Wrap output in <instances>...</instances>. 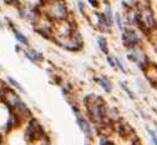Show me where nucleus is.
Wrapping results in <instances>:
<instances>
[{"mask_svg": "<svg viewBox=\"0 0 157 145\" xmlns=\"http://www.w3.org/2000/svg\"><path fill=\"white\" fill-rule=\"evenodd\" d=\"M85 104H86L87 113H89L90 118L95 123H102L105 113H106L104 101L100 98H96L95 95H90L85 99Z\"/></svg>", "mask_w": 157, "mask_h": 145, "instance_id": "nucleus-1", "label": "nucleus"}, {"mask_svg": "<svg viewBox=\"0 0 157 145\" xmlns=\"http://www.w3.org/2000/svg\"><path fill=\"white\" fill-rule=\"evenodd\" d=\"M46 16L49 19H56V20H60V22H64L67 16V8H66L65 3L54 2V3L49 4Z\"/></svg>", "mask_w": 157, "mask_h": 145, "instance_id": "nucleus-2", "label": "nucleus"}, {"mask_svg": "<svg viewBox=\"0 0 157 145\" xmlns=\"http://www.w3.org/2000/svg\"><path fill=\"white\" fill-rule=\"evenodd\" d=\"M41 133H43L41 127L39 125L35 120H31L28 129H26V131H25V139L29 143H34L35 140L41 138Z\"/></svg>", "mask_w": 157, "mask_h": 145, "instance_id": "nucleus-3", "label": "nucleus"}, {"mask_svg": "<svg viewBox=\"0 0 157 145\" xmlns=\"http://www.w3.org/2000/svg\"><path fill=\"white\" fill-rule=\"evenodd\" d=\"M127 58H128L130 60L135 61V63H137V65H139L140 69L146 70V69H147L146 66H148L147 58H146V55H145L140 49H133L131 53H128Z\"/></svg>", "mask_w": 157, "mask_h": 145, "instance_id": "nucleus-4", "label": "nucleus"}, {"mask_svg": "<svg viewBox=\"0 0 157 145\" xmlns=\"http://www.w3.org/2000/svg\"><path fill=\"white\" fill-rule=\"evenodd\" d=\"M122 41H124V45L126 48H132L133 49L136 45H139L140 38L137 36V34L132 29H127L122 34Z\"/></svg>", "mask_w": 157, "mask_h": 145, "instance_id": "nucleus-5", "label": "nucleus"}, {"mask_svg": "<svg viewBox=\"0 0 157 145\" xmlns=\"http://www.w3.org/2000/svg\"><path fill=\"white\" fill-rule=\"evenodd\" d=\"M76 120H77V124H78V127H80L81 131L87 136V138H91L92 136V127H91V124L81 115H78L76 114Z\"/></svg>", "mask_w": 157, "mask_h": 145, "instance_id": "nucleus-6", "label": "nucleus"}, {"mask_svg": "<svg viewBox=\"0 0 157 145\" xmlns=\"http://www.w3.org/2000/svg\"><path fill=\"white\" fill-rule=\"evenodd\" d=\"M95 16H96V19H97V24H99V26H100L102 30H109V26H110L111 24L109 23V20L106 19L105 14L96 13Z\"/></svg>", "mask_w": 157, "mask_h": 145, "instance_id": "nucleus-7", "label": "nucleus"}, {"mask_svg": "<svg viewBox=\"0 0 157 145\" xmlns=\"http://www.w3.org/2000/svg\"><path fill=\"white\" fill-rule=\"evenodd\" d=\"M99 84L102 87V89L106 91V93H110L111 91V89H112V85H111V83L106 79V78H104V76H97L96 79H95Z\"/></svg>", "mask_w": 157, "mask_h": 145, "instance_id": "nucleus-8", "label": "nucleus"}, {"mask_svg": "<svg viewBox=\"0 0 157 145\" xmlns=\"http://www.w3.org/2000/svg\"><path fill=\"white\" fill-rule=\"evenodd\" d=\"M25 55H26V58H28L29 60L33 61V63H37V61L41 59V54L37 53V51H35V50H33V49H31L29 53H25Z\"/></svg>", "mask_w": 157, "mask_h": 145, "instance_id": "nucleus-9", "label": "nucleus"}, {"mask_svg": "<svg viewBox=\"0 0 157 145\" xmlns=\"http://www.w3.org/2000/svg\"><path fill=\"white\" fill-rule=\"evenodd\" d=\"M13 31H14V34H15V38L19 40V41H20V43L21 44H24V45H28L29 44V41H28V39L25 38V35L23 34V33H20V31H19V30H16L14 26H13Z\"/></svg>", "mask_w": 157, "mask_h": 145, "instance_id": "nucleus-10", "label": "nucleus"}, {"mask_svg": "<svg viewBox=\"0 0 157 145\" xmlns=\"http://www.w3.org/2000/svg\"><path fill=\"white\" fill-rule=\"evenodd\" d=\"M97 43H99V46L101 49L102 53L107 54L109 53V49H107V44H106V40L104 36H99V39H97Z\"/></svg>", "mask_w": 157, "mask_h": 145, "instance_id": "nucleus-11", "label": "nucleus"}, {"mask_svg": "<svg viewBox=\"0 0 157 145\" xmlns=\"http://www.w3.org/2000/svg\"><path fill=\"white\" fill-rule=\"evenodd\" d=\"M117 129H119L120 135H122V136H126L130 134V128L127 125H124V124H119V128Z\"/></svg>", "mask_w": 157, "mask_h": 145, "instance_id": "nucleus-12", "label": "nucleus"}, {"mask_svg": "<svg viewBox=\"0 0 157 145\" xmlns=\"http://www.w3.org/2000/svg\"><path fill=\"white\" fill-rule=\"evenodd\" d=\"M105 16H106V19L109 20V23L110 24H112V19H113V14H112V10H111V8L109 6V5H106L105 6Z\"/></svg>", "mask_w": 157, "mask_h": 145, "instance_id": "nucleus-13", "label": "nucleus"}, {"mask_svg": "<svg viewBox=\"0 0 157 145\" xmlns=\"http://www.w3.org/2000/svg\"><path fill=\"white\" fill-rule=\"evenodd\" d=\"M8 79H9V81H10V84H13V85H14V87H15L16 89H19V90H21L23 93H25V90H24V88H23V87H21L20 84H19V83H17V81H16L15 79H13V78H10V76H9Z\"/></svg>", "mask_w": 157, "mask_h": 145, "instance_id": "nucleus-14", "label": "nucleus"}, {"mask_svg": "<svg viewBox=\"0 0 157 145\" xmlns=\"http://www.w3.org/2000/svg\"><path fill=\"white\" fill-rule=\"evenodd\" d=\"M115 18H116V22H117V25H119L120 30H124V25H122V20H121V15H120V14H116V15H115Z\"/></svg>", "mask_w": 157, "mask_h": 145, "instance_id": "nucleus-15", "label": "nucleus"}, {"mask_svg": "<svg viewBox=\"0 0 157 145\" xmlns=\"http://www.w3.org/2000/svg\"><path fill=\"white\" fill-rule=\"evenodd\" d=\"M120 85H121V88H122V89H124V90H125V91L128 94V96H130V98H133V93H132V91H131V90H130V89L126 87L125 83H120Z\"/></svg>", "mask_w": 157, "mask_h": 145, "instance_id": "nucleus-16", "label": "nucleus"}, {"mask_svg": "<svg viewBox=\"0 0 157 145\" xmlns=\"http://www.w3.org/2000/svg\"><path fill=\"white\" fill-rule=\"evenodd\" d=\"M107 63L112 66V68H116V59L113 56H107Z\"/></svg>", "mask_w": 157, "mask_h": 145, "instance_id": "nucleus-17", "label": "nucleus"}, {"mask_svg": "<svg viewBox=\"0 0 157 145\" xmlns=\"http://www.w3.org/2000/svg\"><path fill=\"white\" fill-rule=\"evenodd\" d=\"M148 133H150V135H151V139H152V143H153L155 145H157V136H156V134H155V131H152V130H150V129H148Z\"/></svg>", "mask_w": 157, "mask_h": 145, "instance_id": "nucleus-18", "label": "nucleus"}, {"mask_svg": "<svg viewBox=\"0 0 157 145\" xmlns=\"http://www.w3.org/2000/svg\"><path fill=\"white\" fill-rule=\"evenodd\" d=\"M116 65L119 66V69L121 70V71H124V73H126V69H125V66H124V64L121 63V61L119 60V59H116Z\"/></svg>", "mask_w": 157, "mask_h": 145, "instance_id": "nucleus-19", "label": "nucleus"}, {"mask_svg": "<svg viewBox=\"0 0 157 145\" xmlns=\"http://www.w3.org/2000/svg\"><path fill=\"white\" fill-rule=\"evenodd\" d=\"M100 145H113V143H111L110 140H105V139H102V140L100 141Z\"/></svg>", "mask_w": 157, "mask_h": 145, "instance_id": "nucleus-20", "label": "nucleus"}, {"mask_svg": "<svg viewBox=\"0 0 157 145\" xmlns=\"http://www.w3.org/2000/svg\"><path fill=\"white\" fill-rule=\"evenodd\" d=\"M90 5H94V8H99V3L94 2V0H90Z\"/></svg>", "mask_w": 157, "mask_h": 145, "instance_id": "nucleus-21", "label": "nucleus"}, {"mask_svg": "<svg viewBox=\"0 0 157 145\" xmlns=\"http://www.w3.org/2000/svg\"><path fill=\"white\" fill-rule=\"evenodd\" d=\"M132 144H133V145H141V143H140V140H139V139H137V138H135V139H133V141H132Z\"/></svg>", "mask_w": 157, "mask_h": 145, "instance_id": "nucleus-22", "label": "nucleus"}, {"mask_svg": "<svg viewBox=\"0 0 157 145\" xmlns=\"http://www.w3.org/2000/svg\"><path fill=\"white\" fill-rule=\"evenodd\" d=\"M85 145H89V144H85Z\"/></svg>", "mask_w": 157, "mask_h": 145, "instance_id": "nucleus-23", "label": "nucleus"}]
</instances>
